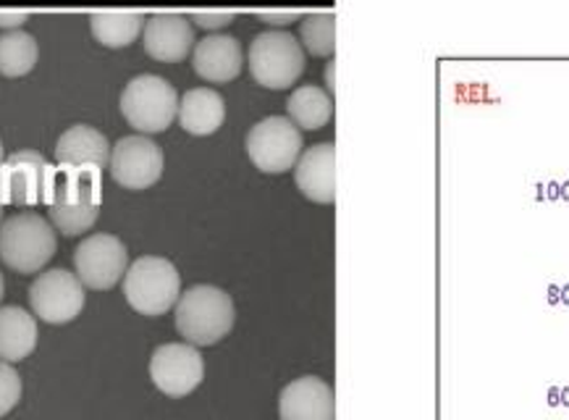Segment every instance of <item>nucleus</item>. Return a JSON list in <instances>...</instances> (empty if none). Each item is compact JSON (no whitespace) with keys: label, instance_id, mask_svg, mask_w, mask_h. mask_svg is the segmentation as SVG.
<instances>
[{"label":"nucleus","instance_id":"obj_15","mask_svg":"<svg viewBox=\"0 0 569 420\" xmlns=\"http://www.w3.org/2000/svg\"><path fill=\"white\" fill-rule=\"evenodd\" d=\"M144 53L160 63H181L194 48L192 21L181 13H152L144 21Z\"/></svg>","mask_w":569,"mask_h":420},{"label":"nucleus","instance_id":"obj_29","mask_svg":"<svg viewBox=\"0 0 569 420\" xmlns=\"http://www.w3.org/2000/svg\"><path fill=\"white\" fill-rule=\"evenodd\" d=\"M6 294V281H3V273H0V300H3Z\"/></svg>","mask_w":569,"mask_h":420},{"label":"nucleus","instance_id":"obj_19","mask_svg":"<svg viewBox=\"0 0 569 420\" xmlns=\"http://www.w3.org/2000/svg\"><path fill=\"white\" fill-rule=\"evenodd\" d=\"M40 329L32 313L19 306L0 308V360L19 363L38 350Z\"/></svg>","mask_w":569,"mask_h":420},{"label":"nucleus","instance_id":"obj_24","mask_svg":"<svg viewBox=\"0 0 569 420\" xmlns=\"http://www.w3.org/2000/svg\"><path fill=\"white\" fill-rule=\"evenodd\" d=\"M21 392H24V387H21L19 371L6 360H0V418H6L17 408L21 402Z\"/></svg>","mask_w":569,"mask_h":420},{"label":"nucleus","instance_id":"obj_27","mask_svg":"<svg viewBox=\"0 0 569 420\" xmlns=\"http://www.w3.org/2000/svg\"><path fill=\"white\" fill-rule=\"evenodd\" d=\"M254 17L268 24H291L299 19V11H254Z\"/></svg>","mask_w":569,"mask_h":420},{"label":"nucleus","instance_id":"obj_2","mask_svg":"<svg viewBox=\"0 0 569 420\" xmlns=\"http://www.w3.org/2000/svg\"><path fill=\"white\" fill-rule=\"evenodd\" d=\"M103 208V173L98 171H58L50 223L66 237L87 234Z\"/></svg>","mask_w":569,"mask_h":420},{"label":"nucleus","instance_id":"obj_25","mask_svg":"<svg viewBox=\"0 0 569 420\" xmlns=\"http://www.w3.org/2000/svg\"><path fill=\"white\" fill-rule=\"evenodd\" d=\"M237 19V11H194L192 21L202 29H223Z\"/></svg>","mask_w":569,"mask_h":420},{"label":"nucleus","instance_id":"obj_16","mask_svg":"<svg viewBox=\"0 0 569 420\" xmlns=\"http://www.w3.org/2000/svg\"><path fill=\"white\" fill-rule=\"evenodd\" d=\"M295 182L299 192L320 206H331L337 200V148L333 142L312 144L297 161Z\"/></svg>","mask_w":569,"mask_h":420},{"label":"nucleus","instance_id":"obj_1","mask_svg":"<svg viewBox=\"0 0 569 420\" xmlns=\"http://www.w3.org/2000/svg\"><path fill=\"white\" fill-rule=\"evenodd\" d=\"M237 323V306L221 287L197 284L177 302L179 334L194 347H213L231 334Z\"/></svg>","mask_w":569,"mask_h":420},{"label":"nucleus","instance_id":"obj_18","mask_svg":"<svg viewBox=\"0 0 569 420\" xmlns=\"http://www.w3.org/2000/svg\"><path fill=\"white\" fill-rule=\"evenodd\" d=\"M223 121L226 103L221 92L210 90V87H194L179 100V124L187 134L210 137L223 127Z\"/></svg>","mask_w":569,"mask_h":420},{"label":"nucleus","instance_id":"obj_4","mask_svg":"<svg viewBox=\"0 0 569 420\" xmlns=\"http://www.w3.org/2000/svg\"><path fill=\"white\" fill-rule=\"evenodd\" d=\"M123 297L140 316H166L181 297L179 268L160 256L137 258L123 277Z\"/></svg>","mask_w":569,"mask_h":420},{"label":"nucleus","instance_id":"obj_7","mask_svg":"<svg viewBox=\"0 0 569 420\" xmlns=\"http://www.w3.org/2000/svg\"><path fill=\"white\" fill-rule=\"evenodd\" d=\"M58 182V169L38 150H17L0 169V200L3 206L38 208L50 206Z\"/></svg>","mask_w":569,"mask_h":420},{"label":"nucleus","instance_id":"obj_5","mask_svg":"<svg viewBox=\"0 0 569 420\" xmlns=\"http://www.w3.org/2000/svg\"><path fill=\"white\" fill-rule=\"evenodd\" d=\"M123 119L131 129L148 134H160L179 116L177 87L158 74H140L129 79L119 98Z\"/></svg>","mask_w":569,"mask_h":420},{"label":"nucleus","instance_id":"obj_9","mask_svg":"<svg viewBox=\"0 0 569 420\" xmlns=\"http://www.w3.org/2000/svg\"><path fill=\"white\" fill-rule=\"evenodd\" d=\"M84 289L77 273L66 268H50L29 287V306L40 321L50 326L71 323L84 310Z\"/></svg>","mask_w":569,"mask_h":420},{"label":"nucleus","instance_id":"obj_3","mask_svg":"<svg viewBox=\"0 0 569 420\" xmlns=\"http://www.w3.org/2000/svg\"><path fill=\"white\" fill-rule=\"evenodd\" d=\"M58 250L56 227L38 213H17L0 223V260L17 273H40Z\"/></svg>","mask_w":569,"mask_h":420},{"label":"nucleus","instance_id":"obj_22","mask_svg":"<svg viewBox=\"0 0 569 420\" xmlns=\"http://www.w3.org/2000/svg\"><path fill=\"white\" fill-rule=\"evenodd\" d=\"M38 61L40 46L27 29H13V32L0 34V74L9 79L27 77L29 71L38 67Z\"/></svg>","mask_w":569,"mask_h":420},{"label":"nucleus","instance_id":"obj_8","mask_svg":"<svg viewBox=\"0 0 569 420\" xmlns=\"http://www.w3.org/2000/svg\"><path fill=\"white\" fill-rule=\"evenodd\" d=\"M247 156L262 173H283L302 158V132L287 116H268L247 132Z\"/></svg>","mask_w":569,"mask_h":420},{"label":"nucleus","instance_id":"obj_23","mask_svg":"<svg viewBox=\"0 0 569 420\" xmlns=\"http://www.w3.org/2000/svg\"><path fill=\"white\" fill-rule=\"evenodd\" d=\"M299 38H302V46L308 48L310 56H333V50H337V17L331 11L310 13L302 19Z\"/></svg>","mask_w":569,"mask_h":420},{"label":"nucleus","instance_id":"obj_6","mask_svg":"<svg viewBox=\"0 0 569 420\" xmlns=\"http://www.w3.org/2000/svg\"><path fill=\"white\" fill-rule=\"evenodd\" d=\"M247 67L260 87L287 90L305 74V50L287 29H268L252 40L247 50Z\"/></svg>","mask_w":569,"mask_h":420},{"label":"nucleus","instance_id":"obj_17","mask_svg":"<svg viewBox=\"0 0 569 420\" xmlns=\"http://www.w3.org/2000/svg\"><path fill=\"white\" fill-rule=\"evenodd\" d=\"M192 67L197 77H202L206 82H231L244 69L242 42L231 34H208L194 46Z\"/></svg>","mask_w":569,"mask_h":420},{"label":"nucleus","instance_id":"obj_21","mask_svg":"<svg viewBox=\"0 0 569 420\" xmlns=\"http://www.w3.org/2000/svg\"><path fill=\"white\" fill-rule=\"evenodd\" d=\"M289 119L295 121L299 129H308V132H318L323 129L333 116V100L326 90H320L318 84H302L291 92L287 100Z\"/></svg>","mask_w":569,"mask_h":420},{"label":"nucleus","instance_id":"obj_10","mask_svg":"<svg viewBox=\"0 0 569 420\" xmlns=\"http://www.w3.org/2000/svg\"><path fill=\"white\" fill-rule=\"evenodd\" d=\"M77 277L87 289L106 292L123 281L129 271V250L113 234H90L74 252Z\"/></svg>","mask_w":569,"mask_h":420},{"label":"nucleus","instance_id":"obj_14","mask_svg":"<svg viewBox=\"0 0 569 420\" xmlns=\"http://www.w3.org/2000/svg\"><path fill=\"white\" fill-rule=\"evenodd\" d=\"M281 420H337V397L320 376H299L279 394Z\"/></svg>","mask_w":569,"mask_h":420},{"label":"nucleus","instance_id":"obj_30","mask_svg":"<svg viewBox=\"0 0 569 420\" xmlns=\"http://www.w3.org/2000/svg\"><path fill=\"white\" fill-rule=\"evenodd\" d=\"M0 223H3V200H0Z\"/></svg>","mask_w":569,"mask_h":420},{"label":"nucleus","instance_id":"obj_12","mask_svg":"<svg viewBox=\"0 0 569 420\" xmlns=\"http://www.w3.org/2000/svg\"><path fill=\"white\" fill-rule=\"evenodd\" d=\"M150 379L158 392L181 400V397L192 394L206 379V360L189 342L160 344L150 358Z\"/></svg>","mask_w":569,"mask_h":420},{"label":"nucleus","instance_id":"obj_11","mask_svg":"<svg viewBox=\"0 0 569 420\" xmlns=\"http://www.w3.org/2000/svg\"><path fill=\"white\" fill-rule=\"evenodd\" d=\"M163 148L144 134L121 137L111 150V177L123 190H150L163 177Z\"/></svg>","mask_w":569,"mask_h":420},{"label":"nucleus","instance_id":"obj_28","mask_svg":"<svg viewBox=\"0 0 569 420\" xmlns=\"http://www.w3.org/2000/svg\"><path fill=\"white\" fill-rule=\"evenodd\" d=\"M6 163V150H3V142H0V169H3Z\"/></svg>","mask_w":569,"mask_h":420},{"label":"nucleus","instance_id":"obj_13","mask_svg":"<svg viewBox=\"0 0 569 420\" xmlns=\"http://www.w3.org/2000/svg\"><path fill=\"white\" fill-rule=\"evenodd\" d=\"M111 142L90 124H74L58 137L56 169L58 171H98L111 163Z\"/></svg>","mask_w":569,"mask_h":420},{"label":"nucleus","instance_id":"obj_20","mask_svg":"<svg viewBox=\"0 0 569 420\" xmlns=\"http://www.w3.org/2000/svg\"><path fill=\"white\" fill-rule=\"evenodd\" d=\"M144 19L140 11H92L90 29L92 38L106 48H127L144 32Z\"/></svg>","mask_w":569,"mask_h":420},{"label":"nucleus","instance_id":"obj_26","mask_svg":"<svg viewBox=\"0 0 569 420\" xmlns=\"http://www.w3.org/2000/svg\"><path fill=\"white\" fill-rule=\"evenodd\" d=\"M29 17H32L29 11H0V29H6V32H13V29L27 24Z\"/></svg>","mask_w":569,"mask_h":420}]
</instances>
